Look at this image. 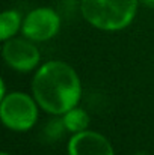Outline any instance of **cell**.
I'll return each instance as SVG.
<instances>
[{
  "label": "cell",
  "mask_w": 154,
  "mask_h": 155,
  "mask_svg": "<svg viewBox=\"0 0 154 155\" xmlns=\"http://www.w3.org/2000/svg\"><path fill=\"white\" fill-rule=\"evenodd\" d=\"M35 101L51 114H65L80 101L82 86L76 71L59 60L44 63L32 83Z\"/></svg>",
  "instance_id": "6da1fadb"
},
{
  "label": "cell",
  "mask_w": 154,
  "mask_h": 155,
  "mask_svg": "<svg viewBox=\"0 0 154 155\" xmlns=\"http://www.w3.org/2000/svg\"><path fill=\"white\" fill-rule=\"evenodd\" d=\"M138 9V0H82L85 20L101 30H121L127 27Z\"/></svg>",
  "instance_id": "7a4b0ae2"
},
{
  "label": "cell",
  "mask_w": 154,
  "mask_h": 155,
  "mask_svg": "<svg viewBox=\"0 0 154 155\" xmlns=\"http://www.w3.org/2000/svg\"><path fill=\"white\" fill-rule=\"evenodd\" d=\"M0 114L3 124L14 131L30 130L38 117L35 101L26 94L12 92L2 100Z\"/></svg>",
  "instance_id": "3957f363"
},
{
  "label": "cell",
  "mask_w": 154,
  "mask_h": 155,
  "mask_svg": "<svg viewBox=\"0 0 154 155\" xmlns=\"http://www.w3.org/2000/svg\"><path fill=\"white\" fill-rule=\"evenodd\" d=\"M59 26V15L53 9L38 8L26 17L23 24V33L30 41H47L57 33Z\"/></svg>",
  "instance_id": "277c9868"
},
{
  "label": "cell",
  "mask_w": 154,
  "mask_h": 155,
  "mask_svg": "<svg viewBox=\"0 0 154 155\" xmlns=\"http://www.w3.org/2000/svg\"><path fill=\"white\" fill-rule=\"evenodd\" d=\"M39 57V50L24 39H8L3 45L5 62L20 72L33 69L38 65Z\"/></svg>",
  "instance_id": "5b68a950"
},
{
  "label": "cell",
  "mask_w": 154,
  "mask_h": 155,
  "mask_svg": "<svg viewBox=\"0 0 154 155\" xmlns=\"http://www.w3.org/2000/svg\"><path fill=\"white\" fill-rule=\"evenodd\" d=\"M68 155H113L110 142L98 133H77L68 143Z\"/></svg>",
  "instance_id": "8992f818"
},
{
  "label": "cell",
  "mask_w": 154,
  "mask_h": 155,
  "mask_svg": "<svg viewBox=\"0 0 154 155\" xmlns=\"http://www.w3.org/2000/svg\"><path fill=\"white\" fill-rule=\"evenodd\" d=\"M63 124H65L67 131H71V133L77 134V133L86 131V128L89 125V116L85 110L74 107V108H71L65 113Z\"/></svg>",
  "instance_id": "52a82bcc"
},
{
  "label": "cell",
  "mask_w": 154,
  "mask_h": 155,
  "mask_svg": "<svg viewBox=\"0 0 154 155\" xmlns=\"http://www.w3.org/2000/svg\"><path fill=\"white\" fill-rule=\"evenodd\" d=\"M21 18L20 14L15 11H5L0 17V39L8 41L11 39L20 29Z\"/></svg>",
  "instance_id": "ba28073f"
},
{
  "label": "cell",
  "mask_w": 154,
  "mask_h": 155,
  "mask_svg": "<svg viewBox=\"0 0 154 155\" xmlns=\"http://www.w3.org/2000/svg\"><path fill=\"white\" fill-rule=\"evenodd\" d=\"M65 128V124H63V119L62 120H51L50 124L47 125V133L51 139H57L59 136H62Z\"/></svg>",
  "instance_id": "9c48e42d"
},
{
  "label": "cell",
  "mask_w": 154,
  "mask_h": 155,
  "mask_svg": "<svg viewBox=\"0 0 154 155\" xmlns=\"http://www.w3.org/2000/svg\"><path fill=\"white\" fill-rule=\"evenodd\" d=\"M141 2H144L147 6H150V8H154V0H141Z\"/></svg>",
  "instance_id": "30bf717a"
},
{
  "label": "cell",
  "mask_w": 154,
  "mask_h": 155,
  "mask_svg": "<svg viewBox=\"0 0 154 155\" xmlns=\"http://www.w3.org/2000/svg\"><path fill=\"white\" fill-rule=\"evenodd\" d=\"M135 155H148L147 152H138V154H135Z\"/></svg>",
  "instance_id": "8fae6325"
},
{
  "label": "cell",
  "mask_w": 154,
  "mask_h": 155,
  "mask_svg": "<svg viewBox=\"0 0 154 155\" xmlns=\"http://www.w3.org/2000/svg\"><path fill=\"white\" fill-rule=\"evenodd\" d=\"M2 155H9V154H6V152H2Z\"/></svg>",
  "instance_id": "7c38bea8"
}]
</instances>
